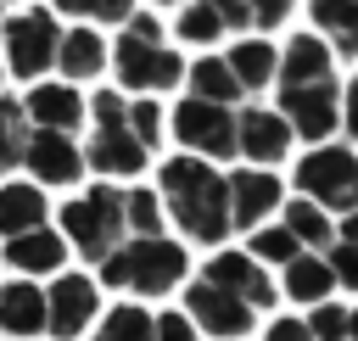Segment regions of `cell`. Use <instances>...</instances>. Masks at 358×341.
<instances>
[{
    "label": "cell",
    "instance_id": "cell-32",
    "mask_svg": "<svg viewBox=\"0 0 358 341\" xmlns=\"http://www.w3.org/2000/svg\"><path fill=\"white\" fill-rule=\"evenodd\" d=\"M0 22H6V6H0Z\"/></svg>",
    "mask_w": 358,
    "mask_h": 341
},
{
    "label": "cell",
    "instance_id": "cell-22",
    "mask_svg": "<svg viewBox=\"0 0 358 341\" xmlns=\"http://www.w3.org/2000/svg\"><path fill=\"white\" fill-rule=\"evenodd\" d=\"M22 151H28V112L17 95H0V184L22 168Z\"/></svg>",
    "mask_w": 358,
    "mask_h": 341
},
{
    "label": "cell",
    "instance_id": "cell-30",
    "mask_svg": "<svg viewBox=\"0 0 358 341\" xmlns=\"http://www.w3.org/2000/svg\"><path fill=\"white\" fill-rule=\"evenodd\" d=\"M347 341H358V307H347Z\"/></svg>",
    "mask_w": 358,
    "mask_h": 341
},
{
    "label": "cell",
    "instance_id": "cell-21",
    "mask_svg": "<svg viewBox=\"0 0 358 341\" xmlns=\"http://www.w3.org/2000/svg\"><path fill=\"white\" fill-rule=\"evenodd\" d=\"M157 335V313L140 307V302H117L112 313L95 319V335L90 341H151Z\"/></svg>",
    "mask_w": 358,
    "mask_h": 341
},
{
    "label": "cell",
    "instance_id": "cell-12",
    "mask_svg": "<svg viewBox=\"0 0 358 341\" xmlns=\"http://www.w3.org/2000/svg\"><path fill=\"white\" fill-rule=\"evenodd\" d=\"M224 173H229V224H235V235L263 229L285 201L280 173H268V168H224Z\"/></svg>",
    "mask_w": 358,
    "mask_h": 341
},
{
    "label": "cell",
    "instance_id": "cell-19",
    "mask_svg": "<svg viewBox=\"0 0 358 341\" xmlns=\"http://www.w3.org/2000/svg\"><path fill=\"white\" fill-rule=\"evenodd\" d=\"M319 39L330 45V56L358 61V0H308Z\"/></svg>",
    "mask_w": 358,
    "mask_h": 341
},
{
    "label": "cell",
    "instance_id": "cell-1",
    "mask_svg": "<svg viewBox=\"0 0 358 341\" xmlns=\"http://www.w3.org/2000/svg\"><path fill=\"white\" fill-rule=\"evenodd\" d=\"M62 240L67 252H78L84 263H95V280L106 291L157 302L168 291H179L190 257L185 240L168 229L157 190L140 184H90L78 190L62 212Z\"/></svg>",
    "mask_w": 358,
    "mask_h": 341
},
{
    "label": "cell",
    "instance_id": "cell-27",
    "mask_svg": "<svg viewBox=\"0 0 358 341\" xmlns=\"http://www.w3.org/2000/svg\"><path fill=\"white\" fill-rule=\"evenodd\" d=\"M151 341H201V335L190 330V319H185L179 307H162V313H157V335H151Z\"/></svg>",
    "mask_w": 358,
    "mask_h": 341
},
{
    "label": "cell",
    "instance_id": "cell-20",
    "mask_svg": "<svg viewBox=\"0 0 358 341\" xmlns=\"http://www.w3.org/2000/svg\"><path fill=\"white\" fill-rule=\"evenodd\" d=\"M280 296H291V302H308V307H319V302H330L336 296V274H330V263L324 257H291L285 263V274H280V285H274Z\"/></svg>",
    "mask_w": 358,
    "mask_h": 341
},
{
    "label": "cell",
    "instance_id": "cell-15",
    "mask_svg": "<svg viewBox=\"0 0 358 341\" xmlns=\"http://www.w3.org/2000/svg\"><path fill=\"white\" fill-rule=\"evenodd\" d=\"M0 330L17 335V341H39L45 335V285L6 280L0 285Z\"/></svg>",
    "mask_w": 358,
    "mask_h": 341
},
{
    "label": "cell",
    "instance_id": "cell-24",
    "mask_svg": "<svg viewBox=\"0 0 358 341\" xmlns=\"http://www.w3.org/2000/svg\"><path fill=\"white\" fill-rule=\"evenodd\" d=\"M50 6L78 17L84 28H123L134 17V0H50Z\"/></svg>",
    "mask_w": 358,
    "mask_h": 341
},
{
    "label": "cell",
    "instance_id": "cell-26",
    "mask_svg": "<svg viewBox=\"0 0 358 341\" xmlns=\"http://www.w3.org/2000/svg\"><path fill=\"white\" fill-rule=\"evenodd\" d=\"M302 324H308L313 341H347V307H341V302H319Z\"/></svg>",
    "mask_w": 358,
    "mask_h": 341
},
{
    "label": "cell",
    "instance_id": "cell-16",
    "mask_svg": "<svg viewBox=\"0 0 358 341\" xmlns=\"http://www.w3.org/2000/svg\"><path fill=\"white\" fill-rule=\"evenodd\" d=\"M45 224H50L45 190L28 184V179H6V184H0V240H17V235L45 229Z\"/></svg>",
    "mask_w": 358,
    "mask_h": 341
},
{
    "label": "cell",
    "instance_id": "cell-28",
    "mask_svg": "<svg viewBox=\"0 0 358 341\" xmlns=\"http://www.w3.org/2000/svg\"><path fill=\"white\" fill-rule=\"evenodd\" d=\"M358 67V61H352ZM341 129L352 134V151H358V73H352V84L341 89Z\"/></svg>",
    "mask_w": 358,
    "mask_h": 341
},
{
    "label": "cell",
    "instance_id": "cell-6",
    "mask_svg": "<svg viewBox=\"0 0 358 341\" xmlns=\"http://www.w3.org/2000/svg\"><path fill=\"white\" fill-rule=\"evenodd\" d=\"M112 73H117V95H157V89H179L185 78V61H179V45L168 39V28L151 17V11H134L123 28H117V45L106 50Z\"/></svg>",
    "mask_w": 358,
    "mask_h": 341
},
{
    "label": "cell",
    "instance_id": "cell-7",
    "mask_svg": "<svg viewBox=\"0 0 358 341\" xmlns=\"http://www.w3.org/2000/svg\"><path fill=\"white\" fill-rule=\"evenodd\" d=\"M84 117H90L84 168H95V173H106V179H134V173L151 162V151L134 140L129 95H117V89H95L90 106H84Z\"/></svg>",
    "mask_w": 358,
    "mask_h": 341
},
{
    "label": "cell",
    "instance_id": "cell-5",
    "mask_svg": "<svg viewBox=\"0 0 358 341\" xmlns=\"http://www.w3.org/2000/svg\"><path fill=\"white\" fill-rule=\"evenodd\" d=\"M157 201L168 229H179V240L196 246H224L235 235L229 224V173L201 162V157H168L157 173Z\"/></svg>",
    "mask_w": 358,
    "mask_h": 341
},
{
    "label": "cell",
    "instance_id": "cell-17",
    "mask_svg": "<svg viewBox=\"0 0 358 341\" xmlns=\"http://www.w3.org/2000/svg\"><path fill=\"white\" fill-rule=\"evenodd\" d=\"M224 56V67L235 73V84L246 89V95H268V84H274V61H280V50L268 45V39H235V45H224L218 50Z\"/></svg>",
    "mask_w": 358,
    "mask_h": 341
},
{
    "label": "cell",
    "instance_id": "cell-14",
    "mask_svg": "<svg viewBox=\"0 0 358 341\" xmlns=\"http://www.w3.org/2000/svg\"><path fill=\"white\" fill-rule=\"evenodd\" d=\"M101 67H106V39H101L95 28H84V22L62 28V45H56V73H62V84L78 89V84L101 78Z\"/></svg>",
    "mask_w": 358,
    "mask_h": 341
},
{
    "label": "cell",
    "instance_id": "cell-2",
    "mask_svg": "<svg viewBox=\"0 0 358 341\" xmlns=\"http://www.w3.org/2000/svg\"><path fill=\"white\" fill-rule=\"evenodd\" d=\"M168 129L179 134L185 157H201L213 168L241 162V168H268L274 173L296 145L291 129L280 123V112L263 106L257 95H246L218 50H207L185 67V95L168 112Z\"/></svg>",
    "mask_w": 358,
    "mask_h": 341
},
{
    "label": "cell",
    "instance_id": "cell-29",
    "mask_svg": "<svg viewBox=\"0 0 358 341\" xmlns=\"http://www.w3.org/2000/svg\"><path fill=\"white\" fill-rule=\"evenodd\" d=\"M263 341H313V335H308V324H302V319H274Z\"/></svg>",
    "mask_w": 358,
    "mask_h": 341
},
{
    "label": "cell",
    "instance_id": "cell-11",
    "mask_svg": "<svg viewBox=\"0 0 358 341\" xmlns=\"http://www.w3.org/2000/svg\"><path fill=\"white\" fill-rule=\"evenodd\" d=\"M95 313H101V285L90 274H73V268L50 274V285H45V335L50 341H78L95 324Z\"/></svg>",
    "mask_w": 358,
    "mask_h": 341
},
{
    "label": "cell",
    "instance_id": "cell-8",
    "mask_svg": "<svg viewBox=\"0 0 358 341\" xmlns=\"http://www.w3.org/2000/svg\"><path fill=\"white\" fill-rule=\"evenodd\" d=\"M296 11V0H185L173 17V34L185 45H213L224 34H246L263 39L268 28H280Z\"/></svg>",
    "mask_w": 358,
    "mask_h": 341
},
{
    "label": "cell",
    "instance_id": "cell-25",
    "mask_svg": "<svg viewBox=\"0 0 358 341\" xmlns=\"http://www.w3.org/2000/svg\"><path fill=\"white\" fill-rule=\"evenodd\" d=\"M129 123H134V140H140L145 151H157V145H162V129H168V117H162L157 95H134V101H129Z\"/></svg>",
    "mask_w": 358,
    "mask_h": 341
},
{
    "label": "cell",
    "instance_id": "cell-33",
    "mask_svg": "<svg viewBox=\"0 0 358 341\" xmlns=\"http://www.w3.org/2000/svg\"><path fill=\"white\" fill-rule=\"evenodd\" d=\"M0 78H6V67H0Z\"/></svg>",
    "mask_w": 358,
    "mask_h": 341
},
{
    "label": "cell",
    "instance_id": "cell-10",
    "mask_svg": "<svg viewBox=\"0 0 358 341\" xmlns=\"http://www.w3.org/2000/svg\"><path fill=\"white\" fill-rule=\"evenodd\" d=\"M56 45H62V22L45 6H28L0 22V67L11 78L45 84V73H56Z\"/></svg>",
    "mask_w": 358,
    "mask_h": 341
},
{
    "label": "cell",
    "instance_id": "cell-4",
    "mask_svg": "<svg viewBox=\"0 0 358 341\" xmlns=\"http://www.w3.org/2000/svg\"><path fill=\"white\" fill-rule=\"evenodd\" d=\"M268 89H274V112H280V123L291 129V140L324 145V140L341 129V78H336V56H330V45H324L313 28L285 39Z\"/></svg>",
    "mask_w": 358,
    "mask_h": 341
},
{
    "label": "cell",
    "instance_id": "cell-18",
    "mask_svg": "<svg viewBox=\"0 0 358 341\" xmlns=\"http://www.w3.org/2000/svg\"><path fill=\"white\" fill-rule=\"evenodd\" d=\"M17 101H22V112H28L34 123H45V129H67V134L84 129V95L67 89V84H34V89L17 95Z\"/></svg>",
    "mask_w": 358,
    "mask_h": 341
},
{
    "label": "cell",
    "instance_id": "cell-3",
    "mask_svg": "<svg viewBox=\"0 0 358 341\" xmlns=\"http://www.w3.org/2000/svg\"><path fill=\"white\" fill-rule=\"evenodd\" d=\"M280 302L268 268H257L246 252H218L201 263V274L185 285V319L196 335L213 341H246L257 319Z\"/></svg>",
    "mask_w": 358,
    "mask_h": 341
},
{
    "label": "cell",
    "instance_id": "cell-23",
    "mask_svg": "<svg viewBox=\"0 0 358 341\" xmlns=\"http://www.w3.org/2000/svg\"><path fill=\"white\" fill-rule=\"evenodd\" d=\"M330 274H336V291H352L358 296V212H347L330 235V252H324Z\"/></svg>",
    "mask_w": 358,
    "mask_h": 341
},
{
    "label": "cell",
    "instance_id": "cell-13",
    "mask_svg": "<svg viewBox=\"0 0 358 341\" xmlns=\"http://www.w3.org/2000/svg\"><path fill=\"white\" fill-rule=\"evenodd\" d=\"M0 263H11L17 274H62L67 268V240L56 224L45 229H28L17 240H0Z\"/></svg>",
    "mask_w": 358,
    "mask_h": 341
},
{
    "label": "cell",
    "instance_id": "cell-31",
    "mask_svg": "<svg viewBox=\"0 0 358 341\" xmlns=\"http://www.w3.org/2000/svg\"><path fill=\"white\" fill-rule=\"evenodd\" d=\"M157 6H173V11H179V6H185V0H157Z\"/></svg>",
    "mask_w": 358,
    "mask_h": 341
},
{
    "label": "cell",
    "instance_id": "cell-9",
    "mask_svg": "<svg viewBox=\"0 0 358 341\" xmlns=\"http://www.w3.org/2000/svg\"><path fill=\"white\" fill-rule=\"evenodd\" d=\"M296 196L313 201L319 212H358V151L352 145H313L302 162H296Z\"/></svg>",
    "mask_w": 358,
    "mask_h": 341
}]
</instances>
